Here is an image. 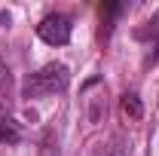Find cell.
Listing matches in <instances>:
<instances>
[{
	"label": "cell",
	"mask_w": 159,
	"mask_h": 156,
	"mask_svg": "<svg viewBox=\"0 0 159 156\" xmlns=\"http://www.w3.org/2000/svg\"><path fill=\"white\" fill-rule=\"evenodd\" d=\"M9 86H12V77L6 67H0V110L9 107Z\"/></svg>",
	"instance_id": "obj_6"
},
{
	"label": "cell",
	"mask_w": 159,
	"mask_h": 156,
	"mask_svg": "<svg viewBox=\"0 0 159 156\" xmlns=\"http://www.w3.org/2000/svg\"><path fill=\"white\" fill-rule=\"evenodd\" d=\"M70 34H74V21L64 12H49L46 19L37 25V37L49 46H67L70 43Z\"/></svg>",
	"instance_id": "obj_2"
},
{
	"label": "cell",
	"mask_w": 159,
	"mask_h": 156,
	"mask_svg": "<svg viewBox=\"0 0 159 156\" xmlns=\"http://www.w3.org/2000/svg\"><path fill=\"white\" fill-rule=\"evenodd\" d=\"M19 141H21V126L12 117H0V144L12 147V144H19Z\"/></svg>",
	"instance_id": "obj_3"
},
{
	"label": "cell",
	"mask_w": 159,
	"mask_h": 156,
	"mask_svg": "<svg viewBox=\"0 0 159 156\" xmlns=\"http://www.w3.org/2000/svg\"><path fill=\"white\" fill-rule=\"evenodd\" d=\"M122 12V3H101V19H104V28H101V37H110L113 31V19Z\"/></svg>",
	"instance_id": "obj_4"
},
{
	"label": "cell",
	"mask_w": 159,
	"mask_h": 156,
	"mask_svg": "<svg viewBox=\"0 0 159 156\" xmlns=\"http://www.w3.org/2000/svg\"><path fill=\"white\" fill-rule=\"evenodd\" d=\"M67 83H70L67 67L58 64V61H49V64L40 67L37 74H31V77L25 80V86H21V98H46V95H55V92H64V89H67Z\"/></svg>",
	"instance_id": "obj_1"
},
{
	"label": "cell",
	"mask_w": 159,
	"mask_h": 156,
	"mask_svg": "<svg viewBox=\"0 0 159 156\" xmlns=\"http://www.w3.org/2000/svg\"><path fill=\"white\" fill-rule=\"evenodd\" d=\"M43 156H58V141H55V132H46V138H43Z\"/></svg>",
	"instance_id": "obj_7"
},
{
	"label": "cell",
	"mask_w": 159,
	"mask_h": 156,
	"mask_svg": "<svg viewBox=\"0 0 159 156\" xmlns=\"http://www.w3.org/2000/svg\"><path fill=\"white\" fill-rule=\"evenodd\" d=\"M122 110H125L132 119H141V117H144V104L138 101V95H135V92L122 95Z\"/></svg>",
	"instance_id": "obj_5"
}]
</instances>
